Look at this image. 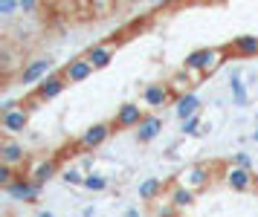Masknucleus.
I'll return each instance as SVG.
<instances>
[{
    "label": "nucleus",
    "mask_w": 258,
    "mask_h": 217,
    "mask_svg": "<svg viewBox=\"0 0 258 217\" xmlns=\"http://www.w3.org/2000/svg\"><path fill=\"white\" fill-rule=\"evenodd\" d=\"M49 73H52V58L49 55H38V58H32L26 67H21V84L24 87H29V84H38L41 79H47Z\"/></svg>",
    "instance_id": "obj_4"
},
{
    "label": "nucleus",
    "mask_w": 258,
    "mask_h": 217,
    "mask_svg": "<svg viewBox=\"0 0 258 217\" xmlns=\"http://www.w3.org/2000/svg\"><path fill=\"white\" fill-rule=\"evenodd\" d=\"M125 217H142V214H140V208H128V211H125Z\"/></svg>",
    "instance_id": "obj_31"
},
{
    "label": "nucleus",
    "mask_w": 258,
    "mask_h": 217,
    "mask_svg": "<svg viewBox=\"0 0 258 217\" xmlns=\"http://www.w3.org/2000/svg\"><path fill=\"white\" fill-rule=\"evenodd\" d=\"M38 217H55L52 211H38Z\"/></svg>",
    "instance_id": "obj_33"
},
{
    "label": "nucleus",
    "mask_w": 258,
    "mask_h": 217,
    "mask_svg": "<svg viewBox=\"0 0 258 217\" xmlns=\"http://www.w3.org/2000/svg\"><path fill=\"white\" fill-rule=\"evenodd\" d=\"M107 185H110V180H107V177H102V174H87L82 188L93 191V194H102V191H107Z\"/></svg>",
    "instance_id": "obj_22"
},
{
    "label": "nucleus",
    "mask_w": 258,
    "mask_h": 217,
    "mask_svg": "<svg viewBox=\"0 0 258 217\" xmlns=\"http://www.w3.org/2000/svg\"><path fill=\"white\" fill-rule=\"evenodd\" d=\"M171 99V87H168V81H151V84H145V90H142V104L145 107H165Z\"/></svg>",
    "instance_id": "obj_6"
},
{
    "label": "nucleus",
    "mask_w": 258,
    "mask_h": 217,
    "mask_svg": "<svg viewBox=\"0 0 258 217\" xmlns=\"http://www.w3.org/2000/svg\"><path fill=\"white\" fill-rule=\"evenodd\" d=\"M93 69H96L93 61L84 55V58H73V61H67L61 73H64V79L70 81V84H79V81H87V79H90V76H93Z\"/></svg>",
    "instance_id": "obj_8"
},
{
    "label": "nucleus",
    "mask_w": 258,
    "mask_h": 217,
    "mask_svg": "<svg viewBox=\"0 0 258 217\" xmlns=\"http://www.w3.org/2000/svg\"><path fill=\"white\" fill-rule=\"evenodd\" d=\"M107 136H110V122H96V125H90L82 133V139H79V148L93 151V148H99V145H105Z\"/></svg>",
    "instance_id": "obj_9"
},
{
    "label": "nucleus",
    "mask_w": 258,
    "mask_h": 217,
    "mask_svg": "<svg viewBox=\"0 0 258 217\" xmlns=\"http://www.w3.org/2000/svg\"><path fill=\"white\" fill-rule=\"evenodd\" d=\"M18 3H21V12L24 15H32L38 9V0H18Z\"/></svg>",
    "instance_id": "obj_28"
},
{
    "label": "nucleus",
    "mask_w": 258,
    "mask_h": 217,
    "mask_svg": "<svg viewBox=\"0 0 258 217\" xmlns=\"http://www.w3.org/2000/svg\"><path fill=\"white\" fill-rule=\"evenodd\" d=\"M3 191L12 200H18V203H35L38 194H41V185L32 177H15L9 185H3Z\"/></svg>",
    "instance_id": "obj_2"
},
{
    "label": "nucleus",
    "mask_w": 258,
    "mask_h": 217,
    "mask_svg": "<svg viewBox=\"0 0 258 217\" xmlns=\"http://www.w3.org/2000/svg\"><path fill=\"white\" fill-rule=\"evenodd\" d=\"M229 90H232V102L238 104V107H244L246 104V87H244V81H241V73H238V69L229 76Z\"/></svg>",
    "instance_id": "obj_21"
},
{
    "label": "nucleus",
    "mask_w": 258,
    "mask_h": 217,
    "mask_svg": "<svg viewBox=\"0 0 258 217\" xmlns=\"http://www.w3.org/2000/svg\"><path fill=\"white\" fill-rule=\"evenodd\" d=\"M29 177H32V180L44 188L49 180H55V177H58V165H55V160H41L35 168H32V174H29Z\"/></svg>",
    "instance_id": "obj_16"
},
{
    "label": "nucleus",
    "mask_w": 258,
    "mask_h": 217,
    "mask_svg": "<svg viewBox=\"0 0 258 217\" xmlns=\"http://www.w3.org/2000/svg\"><path fill=\"white\" fill-rule=\"evenodd\" d=\"M67 84L70 81L64 79V73H49L47 79H41L35 84V99L38 102H52V99H58L61 93L67 90Z\"/></svg>",
    "instance_id": "obj_3"
},
{
    "label": "nucleus",
    "mask_w": 258,
    "mask_h": 217,
    "mask_svg": "<svg viewBox=\"0 0 258 217\" xmlns=\"http://www.w3.org/2000/svg\"><path fill=\"white\" fill-rule=\"evenodd\" d=\"M180 183L188 185L191 191H200V188L209 185V168L206 165H191V168H186V171L180 174Z\"/></svg>",
    "instance_id": "obj_13"
},
{
    "label": "nucleus",
    "mask_w": 258,
    "mask_h": 217,
    "mask_svg": "<svg viewBox=\"0 0 258 217\" xmlns=\"http://www.w3.org/2000/svg\"><path fill=\"white\" fill-rule=\"evenodd\" d=\"M235 165H244V168H249V165H252V160L246 157L244 151H238V154H235Z\"/></svg>",
    "instance_id": "obj_29"
},
{
    "label": "nucleus",
    "mask_w": 258,
    "mask_h": 217,
    "mask_svg": "<svg viewBox=\"0 0 258 217\" xmlns=\"http://www.w3.org/2000/svg\"><path fill=\"white\" fill-rule=\"evenodd\" d=\"M15 177H12V165H6V162H0V185H9Z\"/></svg>",
    "instance_id": "obj_27"
},
{
    "label": "nucleus",
    "mask_w": 258,
    "mask_h": 217,
    "mask_svg": "<svg viewBox=\"0 0 258 217\" xmlns=\"http://www.w3.org/2000/svg\"><path fill=\"white\" fill-rule=\"evenodd\" d=\"M145 119V110H142L137 102H125L122 107L116 110V119H113V125L122 127V130H128V127H137Z\"/></svg>",
    "instance_id": "obj_11"
},
{
    "label": "nucleus",
    "mask_w": 258,
    "mask_h": 217,
    "mask_svg": "<svg viewBox=\"0 0 258 217\" xmlns=\"http://www.w3.org/2000/svg\"><path fill=\"white\" fill-rule=\"evenodd\" d=\"M84 177H87V174H82L79 168H67V171L61 174V180L67 185H84Z\"/></svg>",
    "instance_id": "obj_24"
},
{
    "label": "nucleus",
    "mask_w": 258,
    "mask_h": 217,
    "mask_svg": "<svg viewBox=\"0 0 258 217\" xmlns=\"http://www.w3.org/2000/svg\"><path fill=\"white\" fill-rule=\"evenodd\" d=\"M223 61H226V49H223V46H203V49L188 52L186 61H183V67H186L188 73L212 76V73H218V69H221Z\"/></svg>",
    "instance_id": "obj_1"
},
{
    "label": "nucleus",
    "mask_w": 258,
    "mask_h": 217,
    "mask_svg": "<svg viewBox=\"0 0 258 217\" xmlns=\"http://www.w3.org/2000/svg\"><path fill=\"white\" fill-rule=\"evenodd\" d=\"M168 200H171V206H174V208H191V206H195V191H191L188 185L177 183L174 188H171Z\"/></svg>",
    "instance_id": "obj_18"
},
{
    "label": "nucleus",
    "mask_w": 258,
    "mask_h": 217,
    "mask_svg": "<svg viewBox=\"0 0 258 217\" xmlns=\"http://www.w3.org/2000/svg\"><path fill=\"white\" fill-rule=\"evenodd\" d=\"M180 133L183 136H200L203 133V122H200V116H188V119H183V127H180Z\"/></svg>",
    "instance_id": "obj_23"
},
{
    "label": "nucleus",
    "mask_w": 258,
    "mask_h": 217,
    "mask_svg": "<svg viewBox=\"0 0 258 217\" xmlns=\"http://www.w3.org/2000/svg\"><path fill=\"white\" fill-rule=\"evenodd\" d=\"M160 191H163V180H160V177H148V180H142L140 188H137L140 200H154Z\"/></svg>",
    "instance_id": "obj_20"
},
{
    "label": "nucleus",
    "mask_w": 258,
    "mask_h": 217,
    "mask_svg": "<svg viewBox=\"0 0 258 217\" xmlns=\"http://www.w3.org/2000/svg\"><path fill=\"white\" fill-rule=\"evenodd\" d=\"M223 180H226V185H229L232 191H238V194H244V191H252V188H255V177H252V171L244 168V165H232V168H226Z\"/></svg>",
    "instance_id": "obj_5"
},
{
    "label": "nucleus",
    "mask_w": 258,
    "mask_h": 217,
    "mask_svg": "<svg viewBox=\"0 0 258 217\" xmlns=\"http://www.w3.org/2000/svg\"><path fill=\"white\" fill-rule=\"evenodd\" d=\"M229 49L241 58L258 55V35H238V38H232V46Z\"/></svg>",
    "instance_id": "obj_15"
},
{
    "label": "nucleus",
    "mask_w": 258,
    "mask_h": 217,
    "mask_svg": "<svg viewBox=\"0 0 258 217\" xmlns=\"http://www.w3.org/2000/svg\"><path fill=\"white\" fill-rule=\"evenodd\" d=\"M26 125H29V110H24V107H15V110H9V113L0 116V127H3L6 136H18V133H24Z\"/></svg>",
    "instance_id": "obj_7"
},
{
    "label": "nucleus",
    "mask_w": 258,
    "mask_h": 217,
    "mask_svg": "<svg viewBox=\"0 0 258 217\" xmlns=\"http://www.w3.org/2000/svg\"><path fill=\"white\" fill-rule=\"evenodd\" d=\"M154 6H165V3H171V0H151Z\"/></svg>",
    "instance_id": "obj_32"
},
{
    "label": "nucleus",
    "mask_w": 258,
    "mask_h": 217,
    "mask_svg": "<svg viewBox=\"0 0 258 217\" xmlns=\"http://www.w3.org/2000/svg\"><path fill=\"white\" fill-rule=\"evenodd\" d=\"M15 107H18V104H15L12 99H6V102L0 104V113H9V110H15Z\"/></svg>",
    "instance_id": "obj_30"
},
{
    "label": "nucleus",
    "mask_w": 258,
    "mask_h": 217,
    "mask_svg": "<svg viewBox=\"0 0 258 217\" xmlns=\"http://www.w3.org/2000/svg\"><path fill=\"white\" fill-rule=\"evenodd\" d=\"M18 9H21L18 0H0V18H12Z\"/></svg>",
    "instance_id": "obj_25"
},
{
    "label": "nucleus",
    "mask_w": 258,
    "mask_h": 217,
    "mask_svg": "<svg viewBox=\"0 0 258 217\" xmlns=\"http://www.w3.org/2000/svg\"><path fill=\"white\" fill-rule=\"evenodd\" d=\"M87 58L93 61L96 69H105L110 61H113V46L110 44H93L90 49H87Z\"/></svg>",
    "instance_id": "obj_17"
},
{
    "label": "nucleus",
    "mask_w": 258,
    "mask_h": 217,
    "mask_svg": "<svg viewBox=\"0 0 258 217\" xmlns=\"http://www.w3.org/2000/svg\"><path fill=\"white\" fill-rule=\"evenodd\" d=\"M163 116H157V113H145V119H142L140 125H137V142L140 145H148V142H154V139L163 133Z\"/></svg>",
    "instance_id": "obj_10"
},
{
    "label": "nucleus",
    "mask_w": 258,
    "mask_h": 217,
    "mask_svg": "<svg viewBox=\"0 0 258 217\" xmlns=\"http://www.w3.org/2000/svg\"><path fill=\"white\" fill-rule=\"evenodd\" d=\"M168 87H171V90H174L177 96H183V93H188L191 87H195V76H191V73H188V69L183 67L180 73H174V76L168 79Z\"/></svg>",
    "instance_id": "obj_19"
},
{
    "label": "nucleus",
    "mask_w": 258,
    "mask_h": 217,
    "mask_svg": "<svg viewBox=\"0 0 258 217\" xmlns=\"http://www.w3.org/2000/svg\"><path fill=\"white\" fill-rule=\"evenodd\" d=\"M252 142H258V125H255V130H252Z\"/></svg>",
    "instance_id": "obj_34"
},
{
    "label": "nucleus",
    "mask_w": 258,
    "mask_h": 217,
    "mask_svg": "<svg viewBox=\"0 0 258 217\" xmlns=\"http://www.w3.org/2000/svg\"><path fill=\"white\" fill-rule=\"evenodd\" d=\"M113 3H116V0H93V15L96 18H105L107 9H110Z\"/></svg>",
    "instance_id": "obj_26"
},
{
    "label": "nucleus",
    "mask_w": 258,
    "mask_h": 217,
    "mask_svg": "<svg viewBox=\"0 0 258 217\" xmlns=\"http://www.w3.org/2000/svg\"><path fill=\"white\" fill-rule=\"evenodd\" d=\"M0 162H6V165H24L26 162V148L21 142H15V139H3V145H0Z\"/></svg>",
    "instance_id": "obj_12"
},
{
    "label": "nucleus",
    "mask_w": 258,
    "mask_h": 217,
    "mask_svg": "<svg viewBox=\"0 0 258 217\" xmlns=\"http://www.w3.org/2000/svg\"><path fill=\"white\" fill-rule=\"evenodd\" d=\"M198 110H200V99L191 90L174 99V113H177V119H180V122H183V119H188V116H195Z\"/></svg>",
    "instance_id": "obj_14"
}]
</instances>
